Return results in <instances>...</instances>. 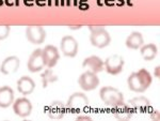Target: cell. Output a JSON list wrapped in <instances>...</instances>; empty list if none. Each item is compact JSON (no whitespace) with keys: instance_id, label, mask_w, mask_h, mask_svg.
Returning <instances> with one entry per match:
<instances>
[{"instance_id":"1","label":"cell","mask_w":160,"mask_h":121,"mask_svg":"<svg viewBox=\"0 0 160 121\" xmlns=\"http://www.w3.org/2000/svg\"><path fill=\"white\" fill-rule=\"evenodd\" d=\"M153 78L149 72L145 69H141L138 72H133L128 77V87L131 91L135 92H144L151 86Z\"/></svg>"},{"instance_id":"10","label":"cell","mask_w":160,"mask_h":121,"mask_svg":"<svg viewBox=\"0 0 160 121\" xmlns=\"http://www.w3.org/2000/svg\"><path fill=\"white\" fill-rule=\"evenodd\" d=\"M13 110L19 117H28L32 112V104L26 97H20L13 102Z\"/></svg>"},{"instance_id":"24","label":"cell","mask_w":160,"mask_h":121,"mask_svg":"<svg viewBox=\"0 0 160 121\" xmlns=\"http://www.w3.org/2000/svg\"><path fill=\"white\" fill-rule=\"evenodd\" d=\"M6 4L9 7H12L15 4V2H14V0H6Z\"/></svg>"},{"instance_id":"20","label":"cell","mask_w":160,"mask_h":121,"mask_svg":"<svg viewBox=\"0 0 160 121\" xmlns=\"http://www.w3.org/2000/svg\"><path fill=\"white\" fill-rule=\"evenodd\" d=\"M141 56L144 60L146 61H151L156 57L157 55V47L155 44H145V45H142L141 46Z\"/></svg>"},{"instance_id":"22","label":"cell","mask_w":160,"mask_h":121,"mask_svg":"<svg viewBox=\"0 0 160 121\" xmlns=\"http://www.w3.org/2000/svg\"><path fill=\"white\" fill-rule=\"evenodd\" d=\"M10 31H11V28L10 26H0V40H4L9 37L10 34Z\"/></svg>"},{"instance_id":"9","label":"cell","mask_w":160,"mask_h":121,"mask_svg":"<svg viewBox=\"0 0 160 121\" xmlns=\"http://www.w3.org/2000/svg\"><path fill=\"white\" fill-rule=\"evenodd\" d=\"M61 50L64 56L73 58L78 53V42L72 35H65L61 40Z\"/></svg>"},{"instance_id":"11","label":"cell","mask_w":160,"mask_h":121,"mask_svg":"<svg viewBox=\"0 0 160 121\" xmlns=\"http://www.w3.org/2000/svg\"><path fill=\"white\" fill-rule=\"evenodd\" d=\"M43 56L45 60V66L50 69L56 66L60 58L58 48L53 45H46L43 50Z\"/></svg>"},{"instance_id":"8","label":"cell","mask_w":160,"mask_h":121,"mask_svg":"<svg viewBox=\"0 0 160 121\" xmlns=\"http://www.w3.org/2000/svg\"><path fill=\"white\" fill-rule=\"evenodd\" d=\"M26 37L32 44H42L46 39V32L41 26H29L26 29Z\"/></svg>"},{"instance_id":"5","label":"cell","mask_w":160,"mask_h":121,"mask_svg":"<svg viewBox=\"0 0 160 121\" xmlns=\"http://www.w3.org/2000/svg\"><path fill=\"white\" fill-rule=\"evenodd\" d=\"M79 86L81 87L84 91H91L98 87L99 85V78L97 77L96 73H93L91 71H86L82 73L79 77Z\"/></svg>"},{"instance_id":"18","label":"cell","mask_w":160,"mask_h":121,"mask_svg":"<svg viewBox=\"0 0 160 121\" xmlns=\"http://www.w3.org/2000/svg\"><path fill=\"white\" fill-rule=\"evenodd\" d=\"M14 102V91L11 87L2 86L0 87V107L7 108Z\"/></svg>"},{"instance_id":"26","label":"cell","mask_w":160,"mask_h":121,"mask_svg":"<svg viewBox=\"0 0 160 121\" xmlns=\"http://www.w3.org/2000/svg\"><path fill=\"white\" fill-rule=\"evenodd\" d=\"M69 28H71V29H80V28H81V26H77V27H76V26H71Z\"/></svg>"},{"instance_id":"2","label":"cell","mask_w":160,"mask_h":121,"mask_svg":"<svg viewBox=\"0 0 160 121\" xmlns=\"http://www.w3.org/2000/svg\"><path fill=\"white\" fill-rule=\"evenodd\" d=\"M91 35H90V41L91 44L97 48L107 47L111 42V37L109 32L102 26H91Z\"/></svg>"},{"instance_id":"6","label":"cell","mask_w":160,"mask_h":121,"mask_svg":"<svg viewBox=\"0 0 160 121\" xmlns=\"http://www.w3.org/2000/svg\"><path fill=\"white\" fill-rule=\"evenodd\" d=\"M124 59L120 55H113L108 57L104 61V68L106 71L111 75H118L123 71L124 66Z\"/></svg>"},{"instance_id":"19","label":"cell","mask_w":160,"mask_h":121,"mask_svg":"<svg viewBox=\"0 0 160 121\" xmlns=\"http://www.w3.org/2000/svg\"><path fill=\"white\" fill-rule=\"evenodd\" d=\"M144 43L143 37L140 32L133 31L131 32L128 38L126 39V46L128 48H131V50H138L140 48Z\"/></svg>"},{"instance_id":"14","label":"cell","mask_w":160,"mask_h":121,"mask_svg":"<svg viewBox=\"0 0 160 121\" xmlns=\"http://www.w3.org/2000/svg\"><path fill=\"white\" fill-rule=\"evenodd\" d=\"M112 114L118 120H128L132 117L133 110L128 104L122 102L115 106H112Z\"/></svg>"},{"instance_id":"17","label":"cell","mask_w":160,"mask_h":121,"mask_svg":"<svg viewBox=\"0 0 160 121\" xmlns=\"http://www.w3.org/2000/svg\"><path fill=\"white\" fill-rule=\"evenodd\" d=\"M35 83L31 77L22 76L20 77L17 82V90L22 94V96H29L34 91Z\"/></svg>"},{"instance_id":"16","label":"cell","mask_w":160,"mask_h":121,"mask_svg":"<svg viewBox=\"0 0 160 121\" xmlns=\"http://www.w3.org/2000/svg\"><path fill=\"white\" fill-rule=\"evenodd\" d=\"M82 66L86 68L88 71H91L93 73H99L104 69V61L97 56H90L86 58L82 62Z\"/></svg>"},{"instance_id":"21","label":"cell","mask_w":160,"mask_h":121,"mask_svg":"<svg viewBox=\"0 0 160 121\" xmlns=\"http://www.w3.org/2000/svg\"><path fill=\"white\" fill-rule=\"evenodd\" d=\"M41 77H42V83H43L44 88H46L49 84L55 83V82L58 81V77L53 74V72L52 70H50V68H48L47 70L44 71Z\"/></svg>"},{"instance_id":"7","label":"cell","mask_w":160,"mask_h":121,"mask_svg":"<svg viewBox=\"0 0 160 121\" xmlns=\"http://www.w3.org/2000/svg\"><path fill=\"white\" fill-rule=\"evenodd\" d=\"M44 66H45V60H44L43 56V50L38 48L31 54L28 60V70L32 73H37L43 70Z\"/></svg>"},{"instance_id":"23","label":"cell","mask_w":160,"mask_h":121,"mask_svg":"<svg viewBox=\"0 0 160 121\" xmlns=\"http://www.w3.org/2000/svg\"><path fill=\"white\" fill-rule=\"evenodd\" d=\"M77 120H91V118L88 116H79V117H77Z\"/></svg>"},{"instance_id":"3","label":"cell","mask_w":160,"mask_h":121,"mask_svg":"<svg viewBox=\"0 0 160 121\" xmlns=\"http://www.w3.org/2000/svg\"><path fill=\"white\" fill-rule=\"evenodd\" d=\"M99 97L106 105L111 107L124 102L123 93L120 90L114 88V87H110V86L102 87L99 91Z\"/></svg>"},{"instance_id":"4","label":"cell","mask_w":160,"mask_h":121,"mask_svg":"<svg viewBox=\"0 0 160 121\" xmlns=\"http://www.w3.org/2000/svg\"><path fill=\"white\" fill-rule=\"evenodd\" d=\"M89 106V99L82 92H75L68 97L66 103V109L72 114H78L83 112Z\"/></svg>"},{"instance_id":"13","label":"cell","mask_w":160,"mask_h":121,"mask_svg":"<svg viewBox=\"0 0 160 121\" xmlns=\"http://www.w3.org/2000/svg\"><path fill=\"white\" fill-rule=\"evenodd\" d=\"M66 112V106L60 101H55L50 103L47 107H46V113H47L48 117L51 119H61L64 117Z\"/></svg>"},{"instance_id":"12","label":"cell","mask_w":160,"mask_h":121,"mask_svg":"<svg viewBox=\"0 0 160 121\" xmlns=\"http://www.w3.org/2000/svg\"><path fill=\"white\" fill-rule=\"evenodd\" d=\"M19 64L20 61L16 56H10L2 61L1 66H0V72L4 75L13 74L19 69Z\"/></svg>"},{"instance_id":"15","label":"cell","mask_w":160,"mask_h":121,"mask_svg":"<svg viewBox=\"0 0 160 121\" xmlns=\"http://www.w3.org/2000/svg\"><path fill=\"white\" fill-rule=\"evenodd\" d=\"M128 105L131 107V109L133 110V113H146L151 107V102L148 101V99H146L145 97H138L131 99Z\"/></svg>"},{"instance_id":"25","label":"cell","mask_w":160,"mask_h":121,"mask_svg":"<svg viewBox=\"0 0 160 121\" xmlns=\"http://www.w3.org/2000/svg\"><path fill=\"white\" fill-rule=\"evenodd\" d=\"M155 76H156L157 78L159 77V66H157L156 68V74H155Z\"/></svg>"}]
</instances>
